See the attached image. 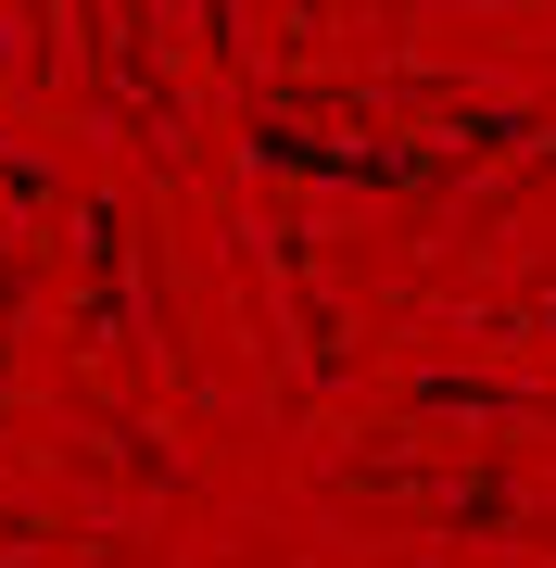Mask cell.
<instances>
[{
    "label": "cell",
    "instance_id": "cell-1",
    "mask_svg": "<svg viewBox=\"0 0 556 568\" xmlns=\"http://www.w3.org/2000/svg\"><path fill=\"white\" fill-rule=\"evenodd\" d=\"M544 328H556V291H544Z\"/></svg>",
    "mask_w": 556,
    "mask_h": 568
}]
</instances>
